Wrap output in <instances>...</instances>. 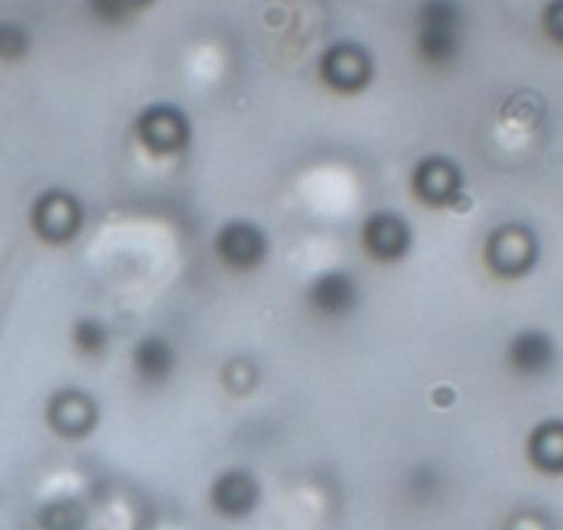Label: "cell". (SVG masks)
I'll return each instance as SVG.
<instances>
[{"instance_id":"cell-1","label":"cell","mask_w":563,"mask_h":530,"mask_svg":"<svg viewBox=\"0 0 563 530\" xmlns=\"http://www.w3.org/2000/svg\"><path fill=\"white\" fill-rule=\"evenodd\" d=\"M462 3L459 0H422L417 9V53L422 62L445 67L462 51Z\"/></svg>"},{"instance_id":"cell-2","label":"cell","mask_w":563,"mask_h":530,"mask_svg":"<svg viewBox=\"0 0 563 530\" xmlns=\"http://www.w3.org/2000/svg\"><path fill=\"white\" fill-rule=\"evenodd\" d=\"M31 227L45 243L64 246L84 227V208L73 194L53 188V191L36 197L34 208H31Z\"/></svg>"},{"instance_id":"cell-3","label":"cell","mask_w":563,"mask_h":530,"mask_svg":"<svg viewBox=\"0 0 563 530\" xmlns=\"http://www.w3.org/2000/svg\"><path fill=\"white\" fill-rule=\"evenodd\" d=\"M135 133L141 144L155 155H175L188 147L191 139V124L186 113L175 106H153L144 108L135 119Z\"/></svg>"},{"instance_id":"cell-4","label":"cell","mask_w":563,"mask_h":530,"mask_svg":"<svg viewBox=\"0 0 563 530\" xmlns=\"http://www.w3.org/2000/svg\"><path fill=\"white\" fill-rule=\"evenodd\" d=\"M536 254H539V246H536L533 232L522 224L500 227L489 238V249H486V260L500 277H519L530 272Z\"/></svg>"},{"instance_id":"cell-5","label":"cell","mask_w":563,"mask_h":530,"mask_svg":"<svg viewBox=\"0 0 563 530\" xmlns=\"http://www.w3.org/2000/svg\"><path fill=\"white\" fill-rule=\"evenodd\" d=\"M216 252L230 268L252 272L265 260L268 241H265V232L254 227L252 221H230L216 235Z\"/></svg>"},{"instance_id":"cell-6","label":"cell","mask_w":563,"mask_h":530,"mask_svg":"<svg viewBox=\"0 0 563 530\" xmlns=\"http://www.w3.org/2000/svg\"><path fill=\"white\" fill-rule=\"evenodd\" d=\"M321 75L338 91H360L373 78V62L354 42H338L323 53Z\"/></svg>"},{"instance_id":"cell-7","label":"cell","mask_w":563,"mask_h":530,"mask_svg":"<svg viewBox=\"0 0 563 530\" xmlns=\"http://www.w3.org/2000/svg\"><path fill=\"white\" fill-rule=\"evenodd\" d=\"M362 243H365L367 254L378 263H398L406 257L411 246V230L398 213H373L362 227Z\"/></svg>"},{"instance_id":"cell-8","label":"cell","mask_w":563,"mask_h":530,"mask_svg":"<svg viewBox=\"0 0 563 530\" xmlns=\"http://www.w3.org/2000/svg\"><path fill=\"white\" fill-rule=\"evenodd\" d=\"M411 188L426 205H453L462 194V169L442 155H431L417 164Z\"/></svg>"},{"instance_id":"cell-9","label":"cell","mask_w":563,"mask_h":530,"mask_svg":"<svg viewBox=\"0 0 563 530\" xmlns=\"http://www.w3.org/2000/svg\"><path fill=\"white\" fill-rule=\"evenodd\" d=\"M47 423L53 426L58 437L67 440H80L97 423V409L91 398L78 389H64L53 395L51 407H47Z\"/></svg>"},{"instance_id":"cell-10","label":"cell","mask_w":563,"mask_h":530,"mask_svg":"<svg viewBox=\"0 0 563 530\" xmlns=\"http://www.w3.org/2000/svg\"><path fill=\"white\" fill-rule=\"evenodd\" d=\"M210 500H213L216 511L224 514V517H246V514L257 508L260 486L246 470H227L224 475L216 478Z\"/></svg>"},{"instance_id":"cell-11","label":"cell","mask_w":563,"mask_h":530,"mask_svg":"<svg viewBox=\"0 0 563 530\" xmlns=\"http://www.w3.org/2000/svg\"><path fill=\"white\" fill-rule=\"evenodd\" d=\"M552 362H555V343L550 334L539 332V329H525L508 343V365L519 376H541L550 371Z\"/></svg>"},{"instance_id":"cell-12","label":"cell","mask_w":563,"mask_h":530,"mask_svg":"<svg viewBox=\"0 0 563 530\" xmlns=\"http://www.w3.org/2000/svg\"><path fill=\"white\" fill-rule=\"evenodd\" d=\"M307 301L316 307V312L327 318H340L354 310L356 305V283L345 272H327L310 285Z\"/></svg>"},{"instance_id":"cell-13","label":"cell","mask_w":563,"mask_h":530,"mask_svg":"<svg viewBox=\"0 0 563 530\" xmlns=\"http://www.w3.org/2000/svg\"><path fill=\"white\" fill-rule=\"evenodd\" d=\"M133 367L144 382L161 384L175 373V349L164 338H144L133 351Z\"/></svg>"},{"instance_id":"cell-14","label":"cell","mask_w":563,"mask_h":530,"mask_svg":"<svg viewBox=\"0 0 563 530\" xmlns=\"http://www.w3.org/2000/svg\"><path fill=\"white\" fill-rule=\"evenodd\" d=\"M530 462L544 473H563V423L550 420L530 434Z\"/></svg>"},{"instance_id":"cell-15","label":"cell","mask_w":563,"mask_h":530,"mask_svg":"<svg viewBox=\"0 0 563 530\" xmlns=\"http://www.w3.org/2000/svg\"><path fill=\"white\" fill-rule=\"evenodd\" d=\"M153 0H89V9L97 20L108 25H119L124 20L133 18L144 7H150Z\"/></svg>"},{"instance_id":"cell-16","label":"cell","mask_w":563,"mask_h":530,"mask_svg":"<svg viewBox=\"0 0 563 530\" xmlns=\"http://www.w3.org/2000/svg\"><path fill=\"white\" fill-rule=\"evenodd\" d=\"M40 522L45 530H78L84 522V511L78 508V503L58 500L42 508Z\"/></svg>"},{"instance_id":"cell-17","label":"cell","mask_w":563,"mask_h":530,"mask_svg":"<svg viewBox=\"0 0 563 530\" xmlns=\"http://www.w3.org/2000/svg\"><path fill=\"white\" fill-rule=\"evenodd\" d=\"M29 31L12 20H0V62H20L29 53Z\"/></svg>"},{"instance_id":"cell-18","label":"cell","mask_w":563,"mask_h":530,"mask_svg":"<svg viewBox=\"0 0 563 530\" xmlns=\"http://www.w3.org/2000/svg\"><path fill=\"white\" fill-rule=\"evenodd\" d=\"M73 340L80 354L100 356L108 345V329L100 321H95V318H86V321L75 323Z\"/></svg>"},{"instance_id":"cell-19","label":"cell","mask_w":563,"mask_h":530,"mask_svg":"<svg viewBox=\"0 0 563 530\" xmlns=\"http://www.w3.org/2000/svg\"><path fill=\"white\" fill-rule=\"evenodd\" d=\"M544 23H547V31H550L552 40L563 42V0H558V3H552V7L547 9Z\"/></svg>"}]
</instances>
